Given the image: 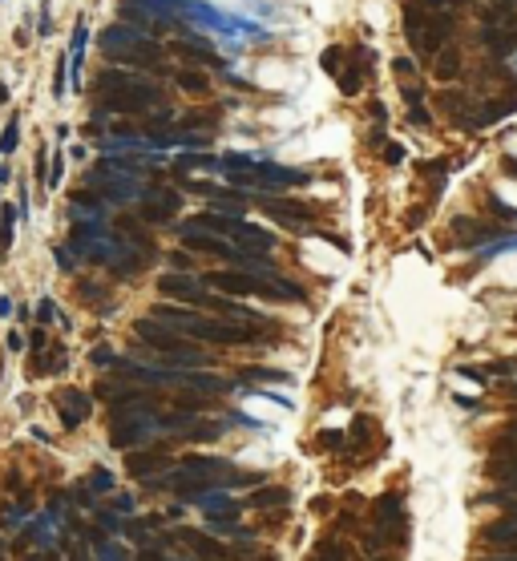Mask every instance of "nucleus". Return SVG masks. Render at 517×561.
I'll return each instance as SVG.
<instances>
[{"label": "nucleus", "mask_w": 517, "mask_h": 561, "mask_svg": "<svg viewBox=\"0 0 517 561\" xmlns=\"http://www.w3.org/2000/svg\"><path fill=\"white\" fill-rule=\"evenodd\" d=\"M16 142H20V126H16V121H8V129H4V142H0V154H8Z\"/></svg>", "instance_id": "1"}, {"label": "nucleus", "mask_w": 517, "mask_h": 561, "mask_svg": "<svg viewBox=\"0 0 517 561\" xmlns=\"http://www.w3.org/2000/svg\"><path fill=\"white\" fill-rule=\"evenodd\" d=\"M452 69H457V53L445 48V57H440V77H452Z\"/></svg>", "instance_id": "2"}, {"label": "nucleus", "mask_w": 517, "mask_h": 561, "mask_svg": "<svg viewBox=\"0 0 517 561\" xmlns=\"http://www.w3.org/2000/svg\"><path fill=\"white\" fill-rule=\"evenodd\" d=\"M8 352H25V339H20V331H8Z\"/></svg>", "instance_id": "3"}]
</instances>
